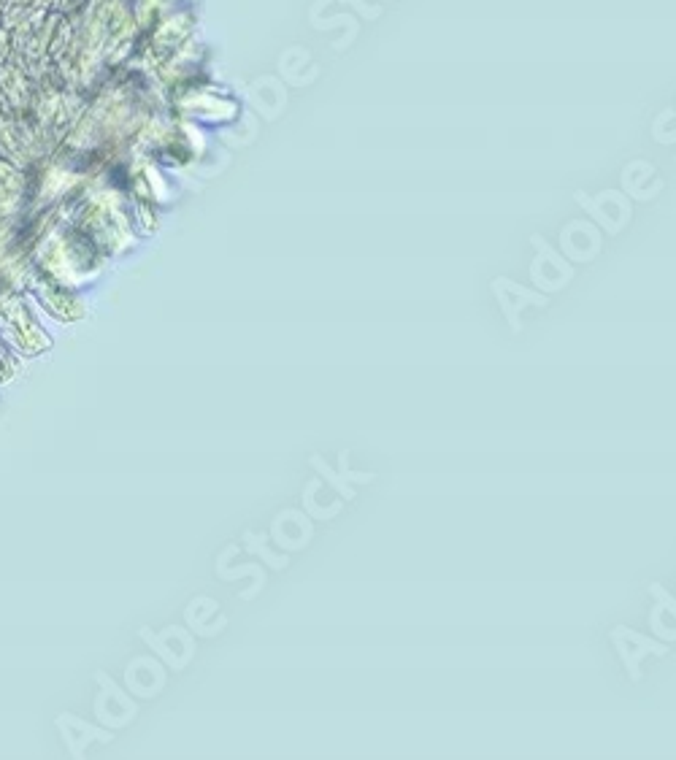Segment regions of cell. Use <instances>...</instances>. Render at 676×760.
<instances>
[{
	"instance_id": "cell-2",
	"label": "cell",
	"mask_w": 676,
	"mask_h": 760,
	"mask_svg": "<svg viewBox=\"0 0 676 760\" xmlns=\"http://www.w3.org/2000/svg\"><path fill=\"white\" fill-rule=\"evenodd\" d=\"M649 596L655 598V606L649 612V628L660 639L676 641V601L658 582L649 585Z\"/></svg>"
},
{
	"instance_id": "cell-1",
	"label": "cell",
	"mask_w": 676,
	"mask_h": 760,
	"mask_svg": "<svg viewBox=\"0 0 676 760\" xmlns=\"http://www.w3.org/2000/svg\"><path fill=\"white\" fill-rule=\"evenodd\" d=\"M612 641H614V647H617V652H620L625 669H628V677H631L633 682H639L641 679V660L649 658V655H655V658L668 655L666 644L652 641L649 636H641V633L631 631V628H625V625L614 628Z\"/></svg>"
},
{
	"instance_id": "cell-4",
	"label": "cell",
	"mask_w": 676,
	"mask_h": 760,
	"mask_svg": "<svg viewBox=\"0 0 676 760\" xmlns=\"http://www.w3.org/2000/svg\"><path fill=\"white\" fill-rule=\"evenodd\" d=\"M314 466L320 468V471H322V477H328L330 482H333V487H336L338 493L344 495V498H347V501H352V498H355V490H352V485H349L347 479H344V477H338V474H333V471H330V468L325 466V463H322L320 458H314Z\"/></svg>"
},
{
	"instance_id": "cell-3",
	"label": "cell",
	"mask_w": 676,
	"mask_h": 760,
	"mask_svg": "<svg viewBox=\"0 0 676 760\" xmlns=\"http://www.w3.org/2000/svg\"><path fill=\"white\" fill-rule=\"evenodd\" d=\"M501 287H506V290H509V293L517 295V298H520V301L533 303V306H547V298H544V295L528 293V290H522V287H517V284H512V282H509V279H495V282H493V290H495V295H501V298H498V301H501L503 314H506V317H509V322H512V330H514V333H517V330L522 328V325H520V317H517V314H514L512 303L506 301V293H503ZM517 306H520V309H522V303H517Z\"/></svg>"
},
{
	"instance_id": "cell-5",
	"label": "cell",
	"mask_w": 676,
	"mask_h": 760,
	"mask_svg": "<svg viewBox=\"0 0 676 760\" xmlns=\"http://www.w3.org/2000/svg\"><path fill=\"white\" fill-rule=\"evenodd\" d=\"M338 463H341V477L347 479L349 485L352 482H374V474H355V471H349V452H341V458H338Z\"/></svg>"
}]
</instances>
